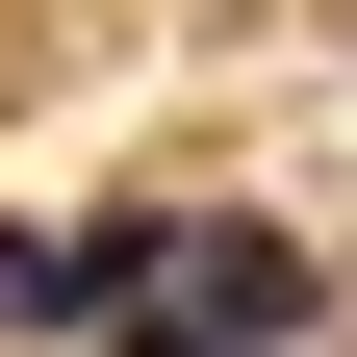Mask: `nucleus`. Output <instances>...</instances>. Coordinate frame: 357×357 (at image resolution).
<instances>
[{
	"mask_svg": "<svg viewBox=\"0 0 357 357\" xmlns=\"http://www.w3.org/2000/svg\"><path fill=\"white\" fill-rule=\"evenodd\" d=\"M306 306H332L306 230H178V204L102 230V357H306Z\"/></svg>",
	"mask_w": 357,
	"mask_h": 357,
	"instance_id": "1",
	"label": "nucleus"
},
{
	"mask_svg": "<svg viewBox=\"0 0 357 357\" xmlns=\"http://www.w3.org/2000/svg\"><path fill=\"white\" fill-rule=\"evenodd\" d=\"M0 357H102V230H0Z\"/></svg>",
	"mask_w": 357,
	"mask_h": 357,
	"instance_id": "2",
	"label": "nucleus"
}]
</instances>
